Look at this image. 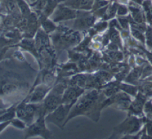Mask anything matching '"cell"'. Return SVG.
Here are the masks:
<instances>
[{
  "instance_id": "obj_19",
  "label": "cell",
  "mask_w": 152,
  "mask_h": 139,
  "mask_svg": "<svg viewBox=\"0 0 152 139\" xmlns=\"http://www.w3.org/2000/svg\"><path fill=\"white\" fill-rule=\"evenodd\" d=\"M148 132L150 134L151 132L152 133V125L151 124H149L148 125Z\"/></svg>"
},
{
  "instance_id": "obj_18",
  "label": "cell",
  "mask_w": 152,
  "mask_h": 139,
  "mask_svg": "<svg viewBox=\"0 0 152 139\" xmlns=\"http://www.w3.org/2000/svg\"><path fill=\"white\" fill-rule=\"evenodd\" d=\"M116 10V5H113L112 7V8L110 9V15L111 16H113L115 14Z\"/></svg>"
},
{
  "instance_id": "obj_4",
  "label": "cell",
  "mask_w": 152,
  "mask_h": 139,
  "mask_svg": "<svg viewBox=\"0 0 152 139\" xmlns=\"http://www.w3.org/2000/svg\"><path fill=\"white\" fill-rule=\"evenodd\" d=\"M26 135V137L35 135H41L44 138L50 137V132L45 126L44 115H41L35 122L29 126Z\"/></svg>"
},
{
  "instance_id": "obj_16",
  "label": "cell",
  "mask_w": 152,
  "mask_h": 139,
  "mask_svg": "<svg viewBox=\"0 0 152 139\" xmlns=\"http://www.w3.org/2000/svg\"><path fill=\"white\" fill-rule=\"evenodd\" d=\"M11 122V121H4L3 122H2L0 124V132Z\"/></svg>"
},
{
  "instance_id": "obj_6",
  "label": "cell",
  "mask_w": 152,
  "mask_h": 139,
  "mask_svg": "<svg viewBox=\"0 0 152 139\" xmlns=\"http://www.w3.org/2000/svg\"><path fill=\"white\" fill-rule=\"evenodd\" d=\"M49 90V88L45 86H40V87H37L31 94L30 102L31 103H36L41 101L44 98Z\"/></svg>"
},
{
  "instance_id": "obj_17",
  "label": "cell",
  "mask_w": 152,
  "mask_h": 139,
  "mask_svg": "<svg viewBox=\"0 0 152 139\" xmlns=\"http://www.w3.org/2000/svg\"><path fill=\"white\" fill-rule=\"evenodd\" d=\"M119 21H120V23L121 24L122 26L124 28H125V29L127 28V27H128V21H127L126 20H125V19H119Z\"/></svg>"
},
{
  "instance_id": "obj_3",
  "label": "cell",
  "mask_w": 152,
  "mask_h": 139,
  "mask_svg": "<svg viewBox=\"0 0 152 139\" xmlns=\"http://www.w3.org/2000/svg\"><path fill=\"white\" fill-rule=\"evenodd\" d=\"M64 86L58 85L45 98L43 106L45 112V111L51 112L62 103L61 94L64 92Z\"/></svg>"
},
{
  "instance_id": "obj_13",
  "label": "cell",
  "mask_w": 152,
  "mask_h": 139,
  "mask_svg": "<svg viewBox=\"0 0 152 139\" xmlns=\"http://www.w3.org/2000/svg\"><path fill=\"white\" fill-rule=\"evenodd\" d=\"M132 34H134V36L135 37H136L137 38L140 39L141 40L143 41L144 40V37H143V36L142 35V34L138 31V30H132Z\"/></svg>"
},
{
  "instance_id": "obj_5",
  "label": "cell",
  "mask_w": 152,
  "mask_h": 139,
  "mask_svg": "<svg viewBox=\"0 0 152 139\" xmlns=\"http://www.w3.org/2000/svg\"><path fill=\"white\" fill-rule=\"evenodd\" d=\"M83 91V90L77 87H71L68 88L64 92L62 98V103H75L77 99L80 96Z\"/></svg>"
},
{
  "instance_id": "obj_1",
  "label": "cell",
  "mask_w": 152,
  "mask_h": 139,
  "mask_svg": "<svg viewBox=\"0 0 152 139\" xmlns=\"http://www.w3.org/2000/svg\"><path fill=\"white\" fill-rule=\"evenodd\" d=\"M96 99L97 92L95 90H93L81 97L77 101V102L75 103V106H73L70 113L68 114L66 121H68V120L72 117H74L75 115L80 114L85 110H87L88 108H90V106H92Z\"/></svg>"
},
{
  "instance_id": "obj_12",
  "label": "cell",
  "mask_w": 152,
  "mask_h": 139,
  "mask_svg": "<svg viewBox=\"0 0 152 139\" xmlns=\"http://www.w3.org/2000/svg\"><path fill=\"white\" fill-rule=\"evenodd\" d=\"M122 87L123 89H124L127 92H129V93H131V94H134L135 91H136V89L134 87H132L131 86H126V85H122Z\"/></svg>"
},
{
  "instance_id": "obj_14",
  "label": "cell",
  "mask_w": 152,
  "mask_h": 139,
  "mask_svg": "<svg viewBox=\"0 0 152 139\" xmlns=\"http://www.w3.org/2000/svg\"><path fill=\"white\" fill-rule=\"evenodd\" d=\"M93 2V0H80V5L81 7L90 6Z\"/></svg>"
},
{
  "instance_id": "obj_2",
  "label": "cell",
  "mask_w": 152,
  "mask_h": 139,
  "mask_svg": "<svg viewBox=\"0 0 152 139\" xmlns=\"http://www.w3.org/2000/svg\"><path fill=\"white\" fill-rule=\"evenodd\" d=\"M74 104V103H62L59 105L55 109L50 112L48 116L45 118V121L48 122L53 123L58 127H61L63 124L65 118L66 117L68 118L69 110Z\"/></svg>"
},
{
  "instance_id": "obj_15",
  "label": "cell",
  "mask_w": 152,
  "mask_h": 139,
  "mask_svg": "<svg viewBox=\"0 0 152 139\" xmlns=\"http://www.w3.org/2000/svg\"><path fill=\"white\" fill-rule=\"evenodd\" d=\"M127 12L126 8L124 6H120L118 9V14L124 15Z\"/></svg>"
},
{
  "instance_id": "obj_10",
  "label": "cell",
  "mask_w": 152,
  "mask_h": 139,
  "mask_svg": "<svg viewBox=\"0 0 152 139\" xmlns=\"http://www.w3.org/2000/svg\"><path fill=\"white\" fill-rule=\"evenodd\" d=\"M11 122L12 123V124L18 128H21V129H23V128H25V124L24 122H23V121H22L21 119H12L11 121Z\"/></svg>"
},
{
  "instance_id": "obj_11",
  "label": "cell",
  "mask_w": 152,
  "mask_h": 139,
  "mask_svg": "<svg viewBox=\"0 0 152 139\" xmlns=\"http://www.w3.org/2000/svg\"><path fill=\"white\" fill-rule=\"evenodd\" d=\"M110 38L115 42H119V37L118 33L114 29H112L110 31Z\"/></svg>"
},
{
  "instance_id": "obj_8",
  "label": "cell",
  "mask_w": 152,
  "mask_h": 139,
  "mask_svg": "<svg viewBox=\"0 0 152 139\" xmlns=\"http://www.w3.org/2000/svg\"><path fill=\"white\" fill-rule=\"evenodd\" d=\"M143 101H144V100H142V98L138 97L137 98V99L134 102V103L131 106L132 110L133 111H134L135 112H140L141 110L142 106L143 104Z\"/></svg>"
},
{
  "instance_id": "obj_9",
  "label": "cell",
  "mask_w": 152,
  "mask_h": 139,
  "mask_svg": "<svg viewBox=\"0 0 152 139\" xmlns=\"http://www.w3.org/2000/svg\"><path fill=\"white\" fill-rule=\"evenodd\" d=\"M17 89V86L11 83H7L3 85V86L1 88V91L4 94H8L10 93H12Z\"/></svg>"
},
{
  "instance_id": "obj_20",
  "label": "cell",
  "mask_w": 152,
  "mask_h": 139,
  "mask_svg": "<svg viewBox=\"0 0 152 139\" xmlns=\"http://www.w3.org/2000/svg\"><path fill=\"white\" fill-rule=\"evenodd\" d=\"M4 108V104L2 103V102L0 100V109Z\"/></svg>"
},
{
  "instance_id": "obj_7",
  "label": "cell",
  "mask_w": 152,
  "mask_h": 139,
  "mask_svg": "<svg viewBox=\"0 0 152 139\" xmlns=\"http://www.w3.org/2000/svg\"><path fill=\"white\" fill-rule=\"evenodd\" d=\"M16 115V110L14 109H11L8 112H5L0 116V122L11 121Z\"/></svg>"
}]
</instances>
